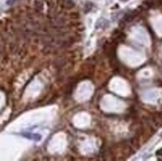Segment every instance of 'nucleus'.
Segmentation results:
<instances>
[{"instance_id": "nucleus-1", "label": "nucleus", "mask_w": 162, "mask_h": 161, "mask_svg": "<svg viewBox=\"0 0 162 161\" xmlns=\"http://www.w3.org/2000/svg\"><path fill=\"white\" fill-rule=\"evenodd\" d=\"M62 6L66 9H71L75 6V4H74V2L72 1V0H63Z\"/></svg>"}, {"instance_id": "nucleus-2", "label": "nucleus", "mask_w": 162, "mask_h": 161, "mask_svg": "<svg viewBox=\"0 0 162 161\" xmlns=\"http://www.w3.org/2000/svg\"><path fill=\"white\" fill-rule=\"evenodd\" d=\"M70 16H71V18H74V19H77V18H79V14L77 12H73V13H71L70 14Z\"/></svg>"}, {"instance_id": "nucleus-4", "label": "nucleus", "mask_w": 162, "mask_h": 161, "mask_svg": "<svg viewBox=\"0 0 162 161\" xmlns=\"http://www.w3.org/2000/svg\"><path fill=\"white\" fill-rule=\"evenodd\" d=\"M121 1H127V0H121Z\"/></svg>"}, {"instance_id": "nucleus-3", "label": "nucleus", "mask_w": 162, "mask_h": 161, "mask_svg": "<svg viewBox=\"0 0 162 161\" xmlns=\"http://www.w3.org/2000/svg\"><path fill=\"white\" fill-rule=\"evenodd\" d=\"M156 155L159 156V157H162V148H160L159 150L156 151Z\"/></svg>"}]
</instances>
